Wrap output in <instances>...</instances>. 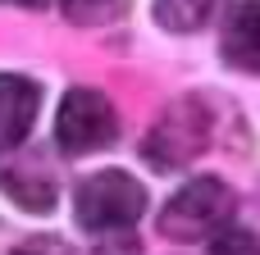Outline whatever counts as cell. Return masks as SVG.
Masks as SVG:
<instances>
[{
  "mask_svg": "<svg viewBox=\"0 0 260 255\" xmlns=\"http://www.w3.org/2000/svg\"><path fill=\"white\" fill-rule=\"evenodd\" d=\"M233 210H238V196H233L229 183H219V178H192V183H183L165 201L155 228L169 242H201V237H215L219 228H229Z\"/></svg>",
  "mask_w": 260,
  "mask_h": 255,
  "instance_id": "2",
  "label": "cell"
},
{
  "mask_svg": "<svg viewBox=\"0 0 260 255\" xmlns=\"http://www.w3.org/2000/svg\"><path fill=\"white\" fill-rule=\"evenodd\" d=\"M224 59L242 73H260V0H242L224 23Z\"/></svg>",
  "mask_w": 260,
  "mask_h": 255,
  "instance_id": "7",
  "label": "cell"
},
{
  "mask_svg": "<svg viewBox=\"0 0 260 255\" xmlns=\"http://www.w3.org/2000/svg\"><path fill=\"white\" fill-rule=\"evenodd\" d=\"M114 137H119V119H114V105L105 100V91L69 87L59 100V114H55L59 151L64 155H91V151H105Z\"/></svg>",
  "mask_w": 260,
  "mask_h": 255,
  "instance_id": "4",
  "label": "cell"
},
{
  "mask_svg": "<svg viewBox=\"0 0 260 255\" xmlns=\"http://www.w3.org/2000/svg\"><path fill=\"white\" fill-rule=\"evenodd\" d=\"M91 255H142V246H137L133 237H123V233H110Z\"/></svg>",
  "mask_w": 260,
  "mask_h": 255,
  "instance_id": "11",
  "label": "cell"
},
{
  "mask_svg": "<svg viewBox=\"0 0 260 255\" xmlns=\"http://www.w3.org/2000/svg\"><path fill=\"white\" fill-rule=\"evenodd\" d=\"M210 255H260V242L247 228H219L210 242Z\"/></svg>",
  "mask_w": 260,
  "mask_h": 255,
  "instance_id": "10",
  "label": "cell"
},
{
  "mask_svg": "<svg viewBox=\"0 0 260 255\" xmlns=\"http://www.w3.org/2000/svg\"><path fill=\"white\" fill-rule=\"evenodd\" d=\"M146 214V187L123 169H101L78 183L73 219L87 233H128Z\"/></svg>",
  "mask_w": 260,
  "mask_h": 255,
  "instance_id": "1",
  "label": "cell"
},
{
  "mask_svg": "<svg viewBox=\"0 0 260 255\" xmlns=\"http://www.w3.org/2000/svg\"><path fill=\"white\" fill-rule=\"evenodd\" d=\"M64 5V18L78 23V27H101V23H114L128 14L133 0H59Z\"/></svg>",
  "mask_w": 260,
  "mask_h": 255,
  "instance_id": "9",
  "label": "cell"
},
{
  "mask_svg": "<svg viewBox=\"0 0 260 255\" xmlns=\"http://www.w3.org/2000/svg\"><path fill=\"white\" fill-rule=\"evenodd\" d=\"M0 187H5V196H9L14 205L27 210V214H50L55 201H59L55 173H50L46 164H37V160H9V164H0Z\"/></svg>",
  "mask_w": 260,
  "mask_h": 255,
  "instance_id": "6",
  "label": "cell"
},
{
  "mask_svg": "<svg viewBox=\"0 0 260 255\" xmlns=\"http://www.w3.org/2000/svg\"><path fill=\"white\" fill-rule=\"evenodd\" d=\"M206 146H210V110H206L201 96H183L155 119V128L142 141V155H146L151 169L174 173V169L192 164Z\"/></svg>",
  "mask_w": 260,
  "mask_h": 255,
  "instance_id": "3",
  "label": "cell"
},
{
  "mask_svg": "<svg viewBox=\"0 0 260 255\" xmlns=\"http://www.w3.org/2000/svg\"><path fill=\"white\" fill-rule=\"evenodd\" d=\"M215 14V0H155V23L165 32H201Z\"/></svg>",
  "mask_w": 260,
  "mask_h": 255,
  "instance_id": "8",
  "label": "cell"
},
{
  "mask_svg": "<svg viewBox=\"0 0 260 255\" xmlns=\"http://www.w3.org/2000/svg\"><path fill=\"white\" fill-rule=\"evenodd\" d=\"M14 255H69L59 242H50V237H37V242H27V246H18Z\"/></svg>",
  "mask_w": 260,
  "mask_h": 255,
  "instance_id": "12",
  "label": "cell"
},
{
  "mask_svg": "<svg viewBox=\"0 0 260 255\" xmlns=\"http://www.w3.org/2000/svg\"><path fill=\"white\" fill-rule=\"evenodd\" d=\"M0 5H18V9H41V5H50V0H0Z\"/></svg>",
  "mask_w": 260,
  "mask_h": 255,
  "instance_id": "13",
  "label": "cell"
},
{
  "mask_svg": "<svg viewBox=\"0 0 260 255\" xmlns=\"http://www.w3.org/2000/svg\"><path fill=\"white\" fill-rule=\"evenodd\" d=\"M37 114H41V87L23 73H0V151L23 146Z\"/></svg>",
  "mask_w": 260,
  "mask_h": 255,
  "instance_id": "5",
  "label": "cell"
}]
</instances>
